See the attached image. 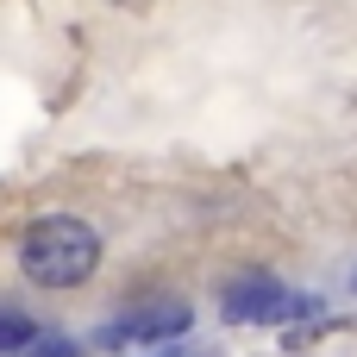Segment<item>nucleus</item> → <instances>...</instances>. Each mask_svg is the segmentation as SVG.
Wrapping results in <instances>:
<instances>
[{"label": "nucleus", "mask_w": 357, "mask_h": 357, "mask_svg": "<svg viewBox=\"0 0 357 357\" xmlns=\"http://www.w3.org/2000/svg\"><path fill=\"white\" fill-rule=\"evenodd\" d=\"M19 270L38 289H82L100 270V232L75 213H44L19 238Z\"/></svg>", "instance_id": "nucleus-1"}, {"label": "nucleus", "mask_w": 357, "mask_h": 357, "mask_svg": "<svg viewBox=\"0 0 357 357\" xmlns=\"http://www.w3.org/2000/svg\"><path fill=\"white\" fill-rule=\"evenodd\" d=\"M220 314H226V320H245V326H276V320H307V314H320V301H314V295H295V289L276 282V276H238V282L220 295Z\"/></svg>", "instance_id": "nucleus-2"}, {"label": "nucleus", "mask_w": 357, "mask_h": 357, "mask_svg": "<svg viewBox=\"0 0 357 357\" xmlns=\"http://www.w3.org/2000/svg\"><path fill=\"white\" fill-rule=\"evenodd\" d=\"M188 333V307L182 301H151L138 314H119L94 333L100 351H132V345H163V339H182Z\"/></svg>", "instance_id": "nucleus-3"}, {"label": "nucleus", "mask_w": 357, "mask_h": 357, "mask_svg": "<svg viewBox=\"0 0 357 357\" xmlns=\"http://www.w3.org/2000/svg\"><path fill=\"white\" fill-rule=\"evenodd\" d=\"M31 345H38V320H31L25 307H0V351L25 357Z\"/></svg>", "instance_id": "nucleus-4"}, {"label": "nucleus", "mask_w": 357, "mask_h": 357, "mask_svg": "<svg viewBox=\"0 0 357 357\" xmlns=\"http://www.w3.org/2000/svg\"><path fill=\"white\" fill-rule=\"evenodd\" d=\"M25 357H75V345H69V339H38Z\"/></svg>", "instance_id": "nucleus-5"}, {"label": "nucleus", "mask_w": 357, "mask_h": 357, "mask_svg": "<svg viewBox=\"0 0 357 357\" xmlns=\"http://www.w3.org/2000/svg\"><path fill=\"white\" fill-rule=\"evenodd\" d=\"M351 295H357V270H351Z\"/></svg>", "instance_id": "nucleus-6"}]
</instances>
